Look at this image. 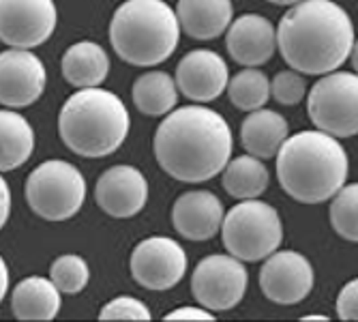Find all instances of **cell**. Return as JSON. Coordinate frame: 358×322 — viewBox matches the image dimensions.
<instances>
[{"mask_svg": "<svg viewBox=\"0 0 358 322\" xmlns=\"http://www.w3.org/2000/svg\"><path fill=\"white\" fill-rule=\"evenodd\" d=\"M152 148L157 164L172 178L204 183L230 161L234 138L219 112L204 106H182L159 122Z\"/></svg>", "mask_w": 358, "mask_h": 322, "instance_id": "6da1fadb", "label": "cell"}, {"mask_svg": "<svg viewBox=\"0 0 358 322\" xmlns=\"http://www.w3.org/2000/svg\"><path fill=\"white\" fill-rule=\"evenodd\" d=\"M277 48L283 60L305 76L337 71L354 50V26L335 0H301L281 18Z\"/></svg>", "mask_w": 358, "mask_h": 322, "instance_id": "7a4b0ae2", "label": "cell"}, {"mask_svg": "<svg viewBox=\"0 0 358 322\" xmlns=\"http://www.w3.org/2000/svg\"><path fill=\"white\" fill-rule=\"evenodd\" d=\"M275 157L279 185L303 204L327 202L345 185L350 168L345 148L320 129L287 136Z\"/></svg>", "mask_w": 358, "mask_h": 322, "instance_id": "3957f363", "label": "cell"}, {"mask_svg": "<svg viewBox=\"0 0 358 322\" xmlns=\"http://www.w3.org/2000/svg\"><path fill=\"white\" fill-rule=\"evenodd\" d=\"M131 127L127 106L118 94L92 86L78 88L58 114V134L80 157L101 159L116 153Z\"/></svg>", "mask_w": 358, "mask_h": 322, "instance_id": "277c9868", "label": "cell"}, {"mask_svg": "<svg viewBox=\"0 0 358 322\" xmlns=\"http://www.w3.org/2000/svg\"><path fill=\"white\" fill-rule=\"evenodd\" d=\"M178 39L180 26L166 0H124L110 22L114 52L134 67H155L168 60Z\"/></svg>", "mask_w": 358, "mask_h": 322, "instance_id": "5b68a950", "label": "cell"}, {"mask_svg": "<svg viewBox=\"0 0 358 322\" xmlns=\"http://www.w3.org/2000/svg\"><path fill=\"white\" fill-rule=\"evenodd\" d=\"M223 245L241 262H259L279 249L283 225L275 206L257 198L243 200L223 215Z\"/></svg>", "mask_w": 358, "mask_h": 322, "instance_id": "8992f818", "label": "cell"}, {"mask_svg": "<svg viewBox=\"0 0 358 322\" xmlns=\"http://www.w3.org/2000/svg\"><path fill=\"white\" fill-rule=\"evenodd\" d=\"M28 206L48 221H64L80 213L86 200V178L69 161L50 159L26 178Z\"/></svg>", "mask_w": 358, "mask_h": 322, "instance_id": "52a82bcc", "label": "cell"}, {"mask_svg": "<svg viewBox=\"0 0 358 322\" xmlns=\"http://www.w3.org/2000/svg\"><path fill=\"white\" fill-rule=\"evenodd\" d=\"M307 112L320 132L333 138L358 134V78L352 71H331L313 84Z\"/></svg>", "mask_w": 358, "mask_h": 322, "instance_id": "ba28073f", "label": "cell"}, {"mask_svg": "<svg viewBox=\"0 0 358 322\" xmlns=\"http://www.w3.org/2000/svg\"><path fill=\"white\" fill-rule=\"evenodd\" d=\"M249 275L234 255L213 253L198 262L191 275V293L208 312L234 309L247 293Z\"/></svg>", "mask_w": 358, "mask_h": 322, "instance_id": "9c48e42d", "label": "cell"}, {"mask_svg": "<svg viewBox=\"0 0 358 322\" xmlns=\"http://www.w3.org/2000/svg\"><path fill=\"white\" fill-rule=\"evenodd\" d=\"M131 275L146 290H170L187 273V253L170 237H148L131 253Z\"/></svg>", "mask_w": 358, "mask_h": 322, "instance_id": "30bf717a", "label": "cell"}, {"mask_svg": "<svg viewBox=\"0 0 358 322\" xmlns=\"http://www.w3.org/2000/svg\"><path fill=\"white\" fill-rule=\"evenodd\" d=\"M54 0H0V41L30 50L45 43L56 28Z\"/></svg>", "mask_w": 358, "mask_h": 322, "instance_id": "8fae6325", "label": "cell"}, {"mask_svg": "<svg viewBox=\"0 0 358 322\" xmlns=\"http://www.w3.org/2000/svg\"><path fill=\"white\" fill-rule=\"evenodd\" d=\"M259 288L268 301L296 305L305 301L313 288V267L294 249L273 251L259 269Z\"/></svg>", "mask_w": 358, "mask_h": 322, "instance_id": "7c38bea8", "label": "cell"}, {"mask_svg": "<svg viewBox=\"0 0 358 322\" xmlns=\"http://www.w3.org/2000/svg\"><path fill=\"white\" fill-rule=\"evenodd\" d=\"M48 74L37 54L20 48L0 52V104L28 108L43 94Z\"/></svg>", "mask_w": 358, "mask_h": 322, "instance_id": "4fadbf2b", "label": "cell"}, {"mask_svg": "<svg viewBox=\"0 0 358 322\" xmlns=\"http://www.w3.org/2000/svg\"><path fill=\"white\" fill-rule=\"evenodd\" d=\"M94 200L110 217H134L148 202V181L134 166H112L96 181Z\"/></svg>", "mask_w": 358, "mask_h": 322, "instance_id": "5bb4252c", "label": "cell"}, {"mask_svg": "<svg viewBox=\"0 0 358 322\" xmlns=\"http://www.w3.org/2000/svg\"><path fill=\"white\" fill-rule=\"evenodd\" d=\"M227 62L213 50H191L176 67V88L195 104H208L225 90Z\"/></svg>", "mask_w": 358, "mask_h": 322, "instance_id": "9a60e30c", "label": "cell"}, {"mask_svg": "<svg viewBox=\"0 0 358 322\" xmlns=\"http://www.w3.org/2000/svg\"><path fill=\"white\" fill-rule=\"evenodd\" d=\"M225 48L243 67H259L268 62L277 50L275 26L259 13H245L227 26Z\"/></svg>", "mask_w": 358, "mask_h": 322, "instance_id": "2e32d148", "label": "cell"}, {"mask_svg": "<svg viewBox=\"0 0 358 322\" xmlns=\"http://www.w3.org/2000/svg\"><path fill=\"white\" fill-rule=\"evenodd\" d=\"M223 215L225 211L221 200L213 191H204V189H193L182 193L172 206L174 230L182 239L195 243L213 239L221 228Z\"/></svg>", "mask_w": 358, "mask_h": 322, "instance_id": "e0dca14e", "label": "cell"}, {"mask_svg": "<svg viewBox=\"0 0 358 322\" xmlns=\"http://www.w3.org/2000/svg\"><path fill=\"white\" fill-rule=\"evenodd\" d=\"M174 13L185 35L198 41H210L227 30L234 18V7L232 0H178Z\"/></svg>", "mask_w": 358, "mask_h": 322, "instance_id": "ac0fdd59", "label": "cell"}, {"mask_svg": "<svg viewBox=\"0 0 358 322\" xmlns=\"http://www.w3.org/2000/svg\"><path fill=\"white\" fill-rule=\"evenodd\" d=\"M287 136V120L279 112L266 108L249 112V116L241 125L243 148L247 150V155H253L262 161L275 157Z\"/></svg>", "mask_w": 358, "mask_h": 322, "instance_id": "d6986e66", "label": "cell"}, {"mask_svg": "<svg viewBox=\"0 0 358 322\" xmlns=\"http://www.w3.org/2000/svg\"><path fill=\"white\" fill-rule=\"evenodd\" d=\"M62 78L76 88L99 86L110 74V56L94 41H80L67 48L60 60Z\"/></svg>", "mask_w": 358, "mask_h": 322, "instance_id": "ffe728a7", "label": "cell"}, {"mask_svg": "<svg viewBox=\"0 0 358 322\" xmlns=\"http://www.w3.org/2000/svg\"><path fill=\"white\" fill-rule=\"evenodd\" d=\"M13 316L20 320H52L60 312V293L41 275L22 279L11 295Z\"/></svg>", "mask_w": 358, "mask_h": 322, "instance_id": "44dd1931", "label": "cell"}, {"mask_svg": "<svg viewBox=\"0 0 358 322\" xmlns=\"http://www.w3.org/2000/svg\"><path fill=\"white\" fill-rule=\"evenodd\" d=\"M35 150V129L13 110H0V172L24 166Z\"/></svg>", "mask_w": 358, "mask_h": 322, "instance_id": "7402d4cb", "label": "cell"}, {"mask_svg": "<svg viewBox=\"0 0 358 322\" xmlns=\"http://www.w3.org/2000/svg\"><path fill=\"white\" fill-rule=\"evenodd\" d=\"M223 189L236 200H251L259 198L268 189L271 174L262 159L253 155H238L230 159L221 170Z\"/></svg>", "mask_w": 358, "mask_h": 322, "instance_id": "603a6c76", "label": "cell"}, {"mask_svg": "<svg viewBox=\"0 0 358 322\" xmlns=\"http://www.w3.org/2000/svg\"><path fill=\"white\" fill-rule=\"evenodd\" d=\"M134 104L146 116H166L178 104V88L170 74L146 71L134 82Z\"/></svg>", "mask_w": 358, "mask_h": 322, "instance_id": "cb8c5ba5", "label": "cell"}, {"mask_svg": "<svg viewBox=\"0 0 358 322\" xmlns=\"http://www.w3.org/2000/svg\"><path fill=\"white\" fill-rule=\"evenodd\" d=\"M225 90L230 94V102L238 110L253 112V110H259L268 104L271 82L264 71H259L255 67H247V69L238 71L234 78L227 80Z\"/></svg>", "mask_w": 358, "mask_h": 322, "instance_id": "d4e9b609", "label": "cell"}, {"mask_svg": "<svg viewBox=\"0 0 358 322\" xmlns=\"http://www.w3.org/2000/svg\"><path fill=\"white\" fill-rule=\"evenodd\" d=\"M331 225L333 230L350 241L358 243V185H343L331 202Z\"/></svg>", "mask_w": 358, "mask_h": 322, "instance_id": "484cf974", "label": "cell"}, {"mask_svg": "<svg viewBox=\"0 0 358 322\" xmlns=\"http://www.w3.org/2000/svg\"><path fill=\"white\" fill-rule=\"evenodd\" d=\"M50 279L60 295H80L90 279V269L78 253L58 255L50 267Z\"/></svg>", "mask_w": 358, "mask_h": 322, "instance_id": "4316f807", "label": "cell"}, {"mask_svg": "<svg viewBox=\"0 0 358 322\" xmlns=\"http://www.w3.org/2000/svg\"><path fill=\"white\" fill-rule=\"evenodd\" d=\"M307 94V82L303 74L294 69L279 71L271 82V97H275L281 106H299Z\"/></svg>", "mask_w": 358, "mask_h": 322, "instance_id": "83f0119b", "label": "cell"}, {"mask_svg": "<svg viewBox=\"0 0 358 322\" xmlns=\"http://www.w3.org/2000/svg\"><path fill=\"white\" fill-rule=\"evenodd\" d=\"M101 320H150V309L136 297H116L99 312Z\"/></svg>", "mask_w": 358, "mask_h": 322, "instance_id": "f1b7e54d", "label": "cell"}, {"mask_svg": "<svg viewBox=\"0 0 358 322\" xmlns=\"http://www.w3.org/2000/svg\"><path fill=\"white\" fill-rule=\"evenodd\" d=\"M337 316L341 320H356L358 318V281H348L337 297Z\"/></svg>", "mask_w": 358, "mask_h": 322, "instance_id": "f546056e", "label": "cell"}, {"mask_svg": "<svg viewBox=\"0 0 358 322\" xmlns=\"http://www.w3.org/2000/svg\"><path fill=\"white\" fill-rule=\"evenodd\" d=\"M166 320H191V322L206 320V322H210V320H215V316L206 307H191V305H187V307H178V309L170 312L166 316Z\"/></svg>", "mask_w": 358, "mask_h": 322, "instance_id": "4dcf8cb0", "label": "cell"}, {"mask_svg": "<svg viewBox=\"0 0 358 322\" xmlns=\"http://www.w3.org/2000/svg\"><path fill=\"white\" fill-rule=\"evenodd\" d=\"M9 215H11V189L3 178V174H0V230L5 228Z\"/></svg>", "mask_w": 358, "mask_h": 322, "instance_id": "1f68e13d", "label": "cell"}, {"mask_svg": "<svg viewBox=\"0 0 358 322\" xmlns=\"http://www.w3.org/2000/svg\"><path fill=\"white\" fill-rule=\"evenodd\" d=\"M9 293V267L0 255V301L5 299V295Z\"/></svg>", "mask_w": 358, "mask_h": 322, "instance_id": "d6a6232c", "label": "cell"}, {"mask_svg": "<svg viewBox=\"0 0 358 322\" xmlns=\"http://www.w3.org/2000/svg\"><path fill=\"white\" fill-rule=\"evenodd\" d=\"M266 3H271V5H279V7H285V5H296V3H301V0H266Z\"/></svg>", "mask_w": 358, "mask_h": 322, "instance_id": "836d02e7", "label": "cell"}, {"mask_svg": "<svg viewBox=\"0 0 358 322\" xmlns=\"http://www.w3.org/2000/svg\"><path fill=\"white\" fill-rule=\"evenodd\" d=\"M303 320H322V322H327V320H329V316H305Z\"/></svg>", "mask_w": 358, "mask_h": 322, "instance_id": "e575fe53", "label": "cell"}]
</instances>
